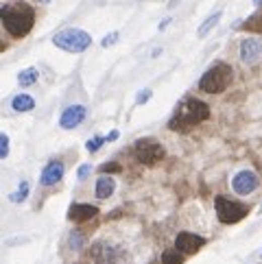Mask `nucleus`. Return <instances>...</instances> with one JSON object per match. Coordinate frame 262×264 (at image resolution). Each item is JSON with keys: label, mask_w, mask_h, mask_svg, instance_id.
I'll list each match as a JSON object with an SVG mask.
<instances>
[{"label": "nucleus", "mask_w": 262, "mask_h": 264, "mask_svg": "<svg viewBox=\"0 0 262 264\" xmlns=\"http://www.w3.org/2000/svg\"><path fill=\"white\" fill-rule=\"evenodd\" d=\"M258 186H260V179H258V175H255L253 170H240V173H236L234 179H232L234 192L240 194V196H247V194L255 192Z\"/></svg>", "instance_id": "0eeeda50"}, {"label": "nucleus", "mask_w": 262, "mask_h": 264, "mask_svg": "<svg viewBox=\"0 0 262 264\" xmlns=\"http://www.w3.org/2000/svg\"><path fill=\"white\" fill-rule=\"evenodd\" d=\"M232 83V68L227 63H214L206 75L201 77L199 88L208 94H219V92L227 90V85Z\"/></svg>", "instance_id": "7ed1b4c3"}, {"label": "nucleus", "mask_w": 262, "mask_h": 264, "mask_svg": "<svg viewBox=\"0 0 262 264\" xmlns=\"http://www.w3.org/2000/svg\"><path fill=\"white\" fill-rule=\"evenodd\" d=\"M92 258H94L98 264H116L118 258H120V251L114 249L107 242H96L94 247H92Z\"/></svg>", "instance_id": "9b49d317"}, {"label": "nucleus", "mask_w": 262, "mask_h": 264, "mask_svg": "<svg viewBox=\"0 0 262 264\" xmlns=\"http://www.w3.org/2000/svg\"><path fill=\"white\" fill-rule=\"evenodd\" d=\"M9 155V136L7 134H0V157H5Z\"/></svg>", "instance_id": "5701e85b"}, {"label": "nucleus", "mask_w": 262, "mask_h": 264, "mask_svg": "<svg viewBox=\"0 0 262 264\" xmlns=\"http://www.w3.org/2000/svg\"><path fill=\"white\" fill-rule=\"evenodd\" d=\"M122 166L120 164H116V162H109V164H103L101 166V173L103 175H111V173H120Z\"/></svg>", "instance_id": "4be33fe9"}, {"label": "nucleus", "mask_w": 262, "mask_h": 264, "mask_svg": "<svg viewBox=\"0 0 262 264\" xmlns=\"http://www.w3.org/2000/svg\"><path fill=\"white\" fill-rule=\"evenodd\" d=\"M136 157L144 166H155L164 157V147L153 140H138L136 142Z\"/></svg>", "instance_id": "423d86ee"}, {"label": "nucleus", "mask_w": 262, "mask_h": 264, "mask_svg": "<svg viewBox=\"0 0 262 264\" xmlns=\"http://www.w3.org/2000/svg\"><path fill=\"white\" fill-rule=\"evenodd\" d=\"M208 118H210V107L206 103L196 101V98H186V101L175 109V118L168 122V129L186 134V131H190L194 124L208 120Z\"/></svg>", "instance_id": "f03ea898"}, {"label": "nucleus", "mask_w": 262, "mask_h": 264, "mask_svg": "<svg viewBox=\"0 0 262 264\" xmlns=\"http://www.w3.org/2000/svg\"><path fill=\"white\" fill-rule=\"evenodd\" d=\"M90 170H92V168H90V164H83V166L77 170V177H79V179H85V177L90 175Z\"/></svg>", "instance_id": "a878e982"}, {"label": "nucleus", "mask_w": 262, "mask_h": 264, "mask_svg": "<svg viewBox=\"0 0 262 264\" xmlns=\"http://www.w3.org/2000/svg\"><path fill=\"white\" fill-rule=\"evenodd\" d=\"M116 138H118V131H111V134L107 136V140L111 142V140H116Z\"/></svg>", "instance_id": "cd10ccee"}, {"label": "nucleus", "mask_w": 262, "mask_h": 264, "mask_svg": "<svg viewBox=\"0 0 262 264\" xmlns=\"http://www.w3.org/2000/svg\"><path fill=\"white\" fill-rule=\"evenodd\" d=\"M26 196H29V183L22 181V183H20V188L9 196V201H11V203H22Z\"/></svg>", "instance_id": "6ab92c4d"}, {"label": "nucleus", "mask_w": 262, "mask_h": 264, "mask_svg": "<svg viewBox=\"0 0 262 264\" xmlns=\"http://www.w3.org/2000/svg\"><path fill=\"white\" fill-rule=\"evenodd\" d=\"M118 37H120L118 33H111V35H105V37H103V42H101V46H103V48H107V46H114Z\"/></svg>", "instance_id": "393cba45"}, {"label": "nucleus", "mask_w": 262, "mask_h": 264, "mask_svg": "<svg viewBox=\"0 0 262 264\" xmlns=\"http://www.w3.org/2000/svg\"><path fill=\"white\" fill-rule=\"evenodd\" d=\"M242 29L251 31V33H262V13H253L251 18H247L242 22Z\"/></svg>", "instance_id": "a211bd4d"}, {"label": "nucleus", "mask_w": 262, "mask_h": 264, "mask_svg": "<svg viewBox=\"0 0 262 264\" xmlns=\"http://www.w3.org/2000/svg\"><path fill=\"white\" fill-rule=\"evenodd\" d=\"M162 264H183V255L181 251H164L162 253Z\"/></svg>", "instance_id": "aec40b11"}, {"label": "nucleus", "mask_w": 262, "mask_h": 264, "mask_svg": "<svg viewBox=\"0 0 262 264\" xmlns=\"http://www.w3.org/2000/svg\"><path fill=\"white\" fill-rule=\"evenodd\" d=\"M70 245L75 247V249H79V247H81V234H79V232H75V236H72V238H70Z\"/></svg>", "instance_id": "bb28decb"}, {"label": "nucleus", "mask_w": 262, "mask_h": 264, "mask_svg": "<svg viewBox=\"0 0 262 264\" xmlns=\"http://www.w3.org/2000/svg\"><path fill=\"white\" fill-rule=\"evenodd\" d=\"M33 107H35V101H33L29 94H18L11 101V109L13 111H20V114H22V111H31Z\"/></svg>", "instance_id": "2eb2a0df"}, {"label": "nucleus", "mask_w": 262, "mask_h": 264, "mask_svg": "<svg viewBox=\"0 0 262 264\" xmlns=\"http://www.w3.org/2000/svg\"><path fill=\"white\" fill-rule=\"evenodd\" d=\"M214 208H216V216H219V221L225 223V225H234V223L242 221L249 214V208L245 206V203L232 201V199L221 196V194L214 199Z\"/></svg>", "instance_id": "39448f33"}, {"label": "nucleus", "mask_w": 262, "mask_h": 264, "mask_svg": "<svg viewBox=\"0 0 262 264\" xmlns=\"http://www.w3.org/2000/svg\"><path fill=\"white\" fill-rule=\"evenodd\" d=\"M107 140V138H103V136H98V138H92V140H88V144H85V149L90 151V153H96L98 149H101V144Z\"/></svg>", "instance_id": "412c9836"}, {"label": "nucleus", "mask_w": 262, "mask_h": 264, "mask_svg": "<svg viewBox=\"0 0 262 264\" xmlns=\"http://www.w3.org/2000/svg\"><path fill=\"white\" fill-rule=\"evenodd\" d=\"M151 94H153L151 90H140V92H138V96H136V103L138 105H144L151 98Z\"/></svg>", "instance_id": "b1692460"}, {"label": "nucleus", "mask_w": 262, "mask_h": 264, "mask_svg": "<svg viewBox=\"0 0 262 264\" xmlns=\"http://www.w3.org/2000/svg\"><path fill=\"white\" fill-rule=\"evenodd\" d=\"M94 216H98V208L90 206V203H72L68 210V219L75 223L90 221V219H94Z\"/></svg>", "instance_id": "f8f14e48"}, {"label": "nucleus", "mask_w": 262, "mask_h": 264, "mask_svg": "<svg viewBox=\"0 0 262 264\" xmlns=\"http://www.w3.org/2000/svg\"><path fill=\"white\" fill-rule=\"evenodd\" d=\"M253 3H255V5H260V3H262V0H253Z\"/></svg>", "instance_id": "c756f323"}, {"label": "nucleus", "mask_w": 262, "mask_h": 264, "mask_svg": "<svg viewBox=\"0 0 262 264\" xmlns=\"http://www.w3.org/2000/svg\"><path fill=\"white\" fill-rule=\"evenodd\" d=\"M114 190H116V181L111 179V177L107 175V177H98V181H96V199H101V201H105V199H109L111 194H114Z\"/></svg>", "instance_id": "4468645a"}, {"label": "nucleus", "mask_w": 262, "mask_h": 264, "mask_svg": "<svg viewBox=\"0 0 262 264\" xmlns=\"http://www.w3.org/2000/svg\"><path fill=\"white\" fill-rule=\"evenodd\" d=\"M85 116H88V109H85L83 105H68V107L61 111L59 127L61 129H75L85 120Z\"/></svg>", "instance_id": "6e6552de"}, {"label": "nucleus", "mask_w": 262, "mask_h": 264, "mask_svg": "<svg viewBox=\"0 0 262 264\" xmlns=\"http://www.w3.org/2000/svg\"><path fill=\"white\" fill-rule=\"evenodd\" d=\"M3 24L5 29L11 33L13 37H24L29 35L33 24H35V11L31 5L26 3H13V5H5L3 11Z\"/></svg>", "instance_id": "f257e3e1"}, {"label": "nucleus", "mask_w": 262, "mask_h": 264, "mask_svg": "<svg viewBox=\"0 0 262 264\" xmlns=\"http://www.w3.org/2000/svg\"><path fill=\"white\" fill-rule=\"evenodd\" d=\"M219 22H221V11H216V13H212V16H210V18H206V22H203V24L199 26V31H196V35H199V37H206L208 33L212 31V29H214V26L219 24Z\"/></svg>", "instance_id": "f3484780"}, {"label": "nucleus", "mask_w": 262, "mask_h": 264, "mask_svg": "<svg viewBox=\"0 0 262 264\" xmlns=\"http://www.w3.org/2000/svg\"><path fill=\"white\" fill-rule=\"evenodd\" d=\"M63 170L66 168L61 162H50L48 166L42 170V175H39V183H42V186H55L57 181H61Z\"/></svg>", "instance_id": "ddd939ff"}, {"label": "nucleus", "mask_w": 262, "mask_h": 264, "mask_svg": "<svg viewBox=\"0 0 262 264\" xmlns=\"http://www.w3.org/2000/svg\"><path fill=\"white\" fill-rule=\"evenodd\" d=\"M52 44L66 52H83L90 48L92 37L90 33H85L81 29H63L52 37Z\"/></svg>", "instance_id": "20e7f679"}, {"label": "nucleus", "mask_w": 262, "mask_h": 264, "mask_svg": "<svg viewBox=\"0 0 262 264\" xmlns=\"http://www.w3.org/2000/svg\"><path fill=\"white\" fill-rule=\"evenodd\" d=\"M206 245V238L199 234H192V232H181V234H177V238H175V247L179 249L181 253H196L199 249Z\"/></svg>", "instance_id": "1a4fd4ad"}, {"label": "nucleus", "mask_w": 262, "mask_h": 264, "mask_svg": "<svg viewBox=\"0 0 262 264\" xmlns=\"http://www.w3.org/2000/svg\"><path fill=\"white\" fill-rule=\"evenodd\" d=\"M240 59L245 63H258L260 59H262V42L260 39H255V37H249L245 39V42L240 44Z\"/></svg>", "instance_id": "9d476101"}, {"label": "nucleus", "mask_w": 262, "mask_h": 264, "mask_svg": "<svg viewBox=\"0 0 262 264\" xmlns=\"http://www.w3.org/2000/svg\"><path fill=\"white\" fill-rule=\"evenodd\" d=\"M37 77H39L37 68H26V70H22V72L18 75L20 88H31L33 83H37Z\"/></svg>", "instance_id": "dca6fc26"}, {"label": "nucleus", "mask_w": 262, "mask_h": 264, "mask_svg": "<svg viewBox=\"0 0 262 264\" xmlns=\"http://www.w3.org/2000/svg\"><path fill=\"white\" fill-rule=\"evenodd\" d=\"M37 3H50V0H37Z\"/></svg>", "instance_id": "c85d7f7f"}]
</instances>
